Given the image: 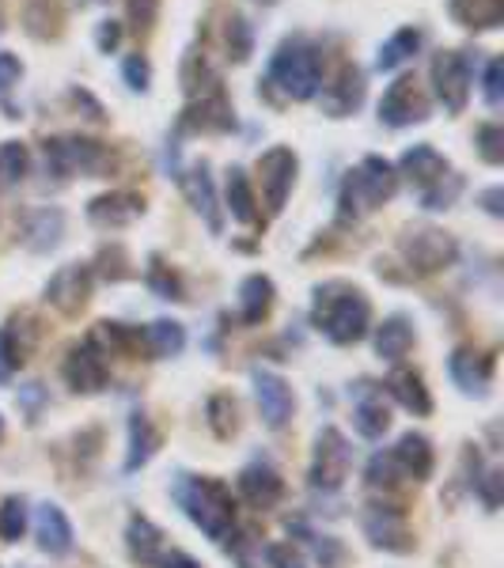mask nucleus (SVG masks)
Listing matches in <instances>:
<instances>
[{"instance_id": "nucleus-1", "label": "nucleus", "mask_w": 504, "mask_h": 568, "mask_svg": "<svg viewBox=\"0 0 504 568\" xmlns=\"http://www.w3.org/2000/svg\"><path fill=\"white\" fill-rule=\"evenodd\" d=\"M311 318L335 346H353V341H361L369 334L372 307L361 288H353L346 281H330L315 288Z\"/></svg>"}, {"instance_id": "nucleus-2", "label": "nucleus", "mask_w": 504, "mask_h": 568, "mask_svg": "<svg viewBox=\"0 0 504 568\" xmlns=\"http://www.w3.org/2000/svg\"><path fill=\"white\" fill-rule=\"evenodd\" d=\"M270 84L285 95V99H296V102L315 99L322 84L319 50L307 39H285L270 62Z\"/></svg>"}, {"instance_id": "nucleus-3", "label": "nucleus", "mask_w": 504, "mask_h": 568, "mask_svg": "<svg viewBox=\"0 0 504 568\" xmlns=\"http://www.w3.org/2000/svg\"><path fill=\"white\" fill-rule=\"evenodd\" d=\"M178 504L186 507L194 523L205 531L209 538L224 542L232 535L235 527V504H232V493H228L220 481H209V478H186L178 481Z\"/></svg>"}, {"instance_id": "nucleus-4", "label": "nucleus", "mask_w": 504, "mask_h": 568, "mask_svg": "<svg viewBox=\"0 0 504 568\" xmlns=\"http://www.w3.org/2000/svg\"><path fill=\"white\" fill-rule=\"evenodd\" d=\"M398 189V171L391 167L383 156H364L361 167L349 171L346 186H341V220L361 217V212L380 209L383 201H391Z\"/></svg>"}, {"instance_id": "nucleus-5", "label": "nucleus", "mask_w": 504, "mask_h": 568, "mask_svg": "<svg viewBox=\"0 0 504 568\" xmlns=\"http://www.w3.org/2000/svg\"><path fill=\"white\" fill-rule=\"evenodd\" d=\"M42 160H46V171L54 178H102L107 175V167L114 160H110V149L99 141H91V136H50L46 144H42Z\"/></svg>"}, {"instance_id": "nucleus-6", "label": "nucleus", "mask_w": 504, "mask_h": 568, "mask_svg": "<svg viewBox=\"0 0 504 568\" xmlns=\"http://www.w3.org/2000/svg\"><path fill=\"white\" fill-rule=\"evenodd\" d=\"M398 251H403L406 265L414 273H440V270H448V265L456 262L459 247H456V239H451L448 231L421 223V228L403 231V239H398Z\"/></svg>"}, {"instance_id": "nucleus-7", "label": "nucleus", "mask_w": 504, "mask_h": 568, "mask_svg": "<svg viewBox=\"0 0 504 568\" xmlns=\"http://www.w3.org/2000/svg\"><path fill=\"white\" fill-rule=\"evenodd\" d=\"M429 76L443 110L448 114H463L467 99H471V57L463 50H440L429 65Z\"/></svg>"}, {"instance_id": "nucleus-8", "label": "nucleus", "mask_w": 504, "mask_h": 568, "mask_svg": "<svg viewBox=\"0 0 504 568\" xmlns=\"http://www.w3.org/2000/svg\"><path fill=\"white\" fill-rule=\"evenodd\" d=\"M353 467V447L338 428H322L319 440H315V459H311V485L322 493H335L341 489V481L349 478Z\"/></svg>"}, {"instance_id": "nucleus-9", "label": "nucleus", "mask_w": 504, "mask_h": 568, "mask_svg": "<svg viewBox=\"0 0 504 568\" xmlns=\"http://www.w3.org/2000/svg\"><path fill=\"white\" fill-rule=\"evenodd\" d=\"M296 171H300V160H296L293 149L277 144L270 149L266 156L259 160V183H262V197H266V209L281 212L296 186Z\"/></svg>"}, {"instance_id": "nucleus-10", "label": "nucleus", "mask_w": 504, "mask_h": 568, "mask_svg": "<svg viewBox=\"0 0 504 568\" xmlns=\"http://www.w3.org/2000/svg\"><path fill=\"white\" fill-rule=\"evenodd\" d=\"M429 118V99L425 91L417 88L414 76H398L380 99V122L391 125V129H406V125H417Z\"/></svg>"}, {"instance_id": "nucleus-11", "label": "nucleus", "mask_w": 504, "mask_h": 568, "mask_svg": "<svg viewBox=\"0 0 504 568\" xmlns=\"http://www.w3.org/2000/svg\"><path fill=\"white\" fill-rule=\"evenodd\" d=\"M232 125L235 110L228 102L224 88H212L209 95L190 99V107L183 110V122H178V129H186V133H228Z\"/></svg>"}, {"instance_id": "nucleus-12", "label": "nucleus", "mask_w": 504, "mask_h": 568, "mask_svg": "<svg viewBox=\"0 0 504 568\" xmlns=\"http://www.w3.org/2000/svg\"><path fill=\"white\" fill-rule=\"evenodd\" d=\"M322 95H319V102H322V114L327 118H349L353 110H361V102H364V73L357 68L353 62H346L335 73V80L330 84H319Z\"/></svg>"}, {"instance_id": "nucleus-13", "label": "nucleus", "mask_w": 504, "mask_h": 568, "mask_svg": "<svg viewBox=\"0 0 504 568\" xmlns=\"http://www.w3.org/2000/svg\"><path fill=\"white\" fill-rule=\"evenodd\" d=\"M91 296V265H62V270L50 277L46 284V299L57 307L62 315H76Z\"/></svg>"}, {"instance_id": "nucleus-14", "label": "nucleus", "mask_w": 504, "mask_h": 568, "mask_svg": "<svg viewBox=\"0 0 504 568\" xmlns=\"http://www.w3.org/2000/svg\"><path fill=\"white\" fill-rule=\"evenodd\" d=\"M251 379H254V398H259L262 420H266L270 428H285L288 417H293V406H296L293 386H288L281 375L262 372V368H254Z\"/></svg>"}, {"instance_id": "nucleus-15", "label": "nucleus", "mask_w": 504, "mask_h": 568, "mask_svg": "<svg viewBox=\"0 0 504 568\" xmlns=\"http://www.w3.org/2000/svg\"><path fill=\"white\" fill-rule=\"evenodd\" d=\"M107 352H102L99 346H80V349H73L68 352V360H65V379H68V386L73 391H80V394H96L107 386V379H110V368H107Z\"/></svg>"}, {"instance_id": "nucleus-16", "label": "nucleus", "mask_w": 504, "mask_h": 568, "mask_svg": "<svg viewBox=\"0 0 504 568\" xmlns=\"http://www.w3.org/2000/svg\"><path fill=\"white\" fill-rule=\"evenodd\" d=\"M364 535H369L372 546H380V549H395V554L409 549V531H406V520L398 507H387V504L369 507V515H364Z\"/></svg>"}, {"instance_id": "nucleus-17", "label": "nucleus", "mask_w": 504, "mask_h": 568, "mask_svg": "<svg viewBox=\"0 0 504 568\" xmlns=\"http://www.w3.org/2000/svg\"><path fill=\"white\" fill-rule=\"evenodd\" d=\"M141 212H144V197L125 194V189H118V194H102L88 205V220L99 223V228H125V223H133Z\"/></svg>"}, {"instance_id": "nucleus-18", "label": "nucleus", "mask_w": 504, "mask_h": 568, "mask_svg": "<svg viewBox=\"0 0 504 568\" xmlns=\"http://www.w3.org/2000/svg\"><path fill=\"white\" fill-rule=\"evenodd\" d=\"M183 194H186V201H190L194 209L205 217L212 236H220L224 220H220V205H217V189H212V178H209V163H198L190 175H183Z\"/></svg>"}, {"instance_id": "nucleus-19", "label": "nucleus", "mask_w": 504, "mask_h": 568, "mask_svg": "<svg viewBox=\"0 0 504 568\" xmlns=\"http://www.w3.org/2000/svg\"><path fill=\"white\" fill-rule=\"evenodd\" d=\"M239 493L254 507H273L281 501V493H285V481L277 478V470L270 462H251V467L239 473Z\"/></svg>"}, {"instance_id": "nucleus-20", "label": "nucleus", "mask_w": 504, "mask_h": 568, "mask_svg": "<svg viewBox=\"0 0 504 568\" xmlns=\"http://www.w3.org/2000/svg\"><path fill=\"white\" fill-rule=\"evenodd\" d=\"M353 425H357V433H361L364 440H380V436L391 428V409H387L383 394L375 391L372 383L361 386V402H357V409H353Z\"/></svg>"}, {"instance_id": "nucleus-21", "label": "nucleus", "mask_w": 504, "mask_h": 568, "mask_svg": "<svg viewBox=\"0 0 504 568\" xmlns=\"http://www.w3.org/2000/svg\"><path fill=\"white\" fill-rule=\"evenodd\" d=\"M391 459H395V467L403 478L425 481L432 473V447L425 436H417V433H406L403 440L391 447Z\"/></svg>"}, {"instance_id": "nucleus-22", "label": "nucleus", "mask_w": 504, "mask_h": 568, "mask_svg": "<svg viewBox=\"0 0 504 568\" xmlns=\"http://www.w3.org/2000/svg\"><path fill=\"white\" fill-rule=\"evenodd\" d=\"M448 12L467 31H493L504 23V0H448Z\"/></svg>"}, {"instance_id": "nucleus-23", "label": "nucleus", "mask_w": 504, "mask_h": 568, "mask_svg": "<svg viewBox=\"0 0 504 568\" xmlns=\"http://www.w3.org/2000/svg\"><path fill=\"white\" fill-rule=\"evenodd\" d=\"M34 535H39V546L46 554H68L73 549V527H68L65 512L57 504H42L39 515H34Z\"/></svg>"}, {"instance_id": "nucleus-24", "label": "nucleus", "mask_w": 504, "mask_h": 568, "mask_svg": "<svg viewBox=\"0 0 504 568\" xmlns=\"http://www.w3.org/2000/svg\"><path fill=\"white\" fill-rule=\"evenodd\" d=\"M493 375V357H482L474 349H456L451 352V379L463 386L467 394H482Z\"/></svg>"}, {"instance_id": "nucleus-25", "label": "nucleus", "mask_w": 504, "mask_h": 568, "mask_svg": "<svg viewBox=\"0 0 504 568\" xmlns=\"http://www.w3.org/2000/svg\"><path fill=\"white\" fill-rule=\"evenodd\" d=\"M23 31L39 42L62 39V31H65L62 4H57V0H28V4H23Z\"/></svg>"}, {"instance_id": "nucleus-26", "label": "nucleus", "mask_w": 504, "mask_h": 568, "mask_svg": "<svg viewBox=\"0 0 504 568\" xmlns=\"http://www.w3.org/2000/svg\"><path fill=\"white\" fill-rule=\"evenodd\" d=\"M448 171H451L448 160H443L432 144H414V149H406V156H403V175L421 189L432 186L437 178H443Z\"/></svg>"}, {"instance_id": "nucleus-27", "label": "nucleus", "mask_w": 504, "mask_h": 568, "mask_svg": "<svg viewBox=\"0 0 504 568\" xmlns=\"http://www.w3.org/2000/svg\"><path fill=\"white\" fill-rule=\"evenodd\" d=\"M387 391L395 394L398 406H406L409 413H417V417H425V413L432 409V398H429V391H425V379L417 372H409V368H395V372H391Z\"/></svg>"}, {"instance_id": "nucleus-28", "label": "nucleus", "mask_w": 504, "mask_h": 568, "mask_svg": "<svg viewBox=\"0 0 504 568\" xmlns=\"http://www.w3.org/2000/svg\"><path fill=\"white\" fill-rule=\"evenodd\" d=\"M273 307V281L262 277V273H254V277H246L239 284V315H243L246 326L262 323V318L270 315Z\"/></svg>"}, {"instance_id": "nucleus-29", "label": "nucleus", "mask_w": 504, "mask_h": 568, "mask_svg": "<svg viewBox=\"0 0 504 568\" xmlns=\"http://www.w3.org/2000/svg\"><path fill=\"white\" fill-rule=\"evenodd\" d=\"M414 349V326L403 315H391L387 323L375 330V352L383 360H403L406 352Z\"/></svg>"}, {"instance_id": "nucleus-30", "label": "nucleus", "mask_w": 504, "mask_h": 568, "mask_svg": "<svg viewBox=\"0 0 504 568\" xmlns=\"http://www.w3.org/2000/svg\"><path fill=\"white\" fill-rule=\"evenodd\" d=\"M62 236H65V217H62V212H57V209H39L28 223V239H23V243H28L34 254H46V251H54V247L62 243Z\"/></svg>"}, {"instance_id": "nucleus-31", "label": "nucleus", "mask_w": 504, "mask_h": 568, "mask_svg": "<svg viewBox=\"0 0 504 568\" xmlns=\"http://www.w3.org/2000/svg\"><path fill=\"white\" fill-rule=\"evenodd\" d=\"M417 50H421V31H417V28H403V31H395V34H391V39L380 46V57H375V68H380V73H391V68H398V65L414 62Z\"/></svg>"}, {"instance_id": "nucleus-32", "label": "nucleus", "mask_w": 504, "mask_h": 568, "mask_svg": "<svg viewBox=\"0 0 504 568\" xmlns=\"http://www.w3.org/2000/svg\"><path fill=\"white\" fill-rule=\"evenodd\" d=\"M228 212L239 223H259V209H254V189L246 183V171L232 167L228 171Z\"/></svg>"}, {"instance_id": "nucleus-33", "label": "nucleus", "mask_w": 504, "mask_h": 568, "mask_svg": "<svg viewBox=\"0 0 504 568\" xmlns=\"http://www.w3.org/2000/svg\"><path fill=\"white\" fill-rule=\"evenodd\" d=\"M156 428L144 413H133L130 417V459H125V470H141L144 462L156 455Z\"/></svg>"}, {"instance_id": "nucleus-34", "label": "nucleus", "mask_w": 504, "mask_h": 568, "mask_svg": "<svg viewBox=\"0 0 504 568\" xmlns=\"http://www.w3.org/2000/svg\"><path fill=\"white\" fill-rule=\"evenodd\" d=\"M224 54H228V62H235V65H243V62H251V54H254V31H251V23H246V15H239L232 12L224 20Z\"/></svg>"}, {"instance_id": "nucleus-35", "label": "nucleus", "mask_w": 504, "mask_h": 568, "mask_svg": "<svg viewBox=\"0 0 504 568\" xmlns=\"http://www.w3.org/2000/svg\"><path fill=\"white\" fill-rule=\"evenodd\" d=\"M125 538H130V554L141 565H156L160 561V549H164V542H160V531L152 527V523L144 520V515H133L130 531H125Z\"/></svg>"}, {"instance_id": "nucleus-36", "label": "nucleus", "mask_w": 504, "mask_h": 568, "mask_svg": "<svg viewBox=\"0 0 504 568\" xmlns=\"http://www.w3.org/2000/svg\"><path fill=\"white\" fill-rule=\"evenodd\" d=\"M183 91L190 95V99H198V95H209L212 88H220L217 73H212L209 65H205V57L198 54V50H190V54L183 57Z\"/></svg>"}, {"instance_id": "nucleus-37", "label": "nucleus", "mask_w": 504, "mask_h": 568, "mask_svg": "<svg viewBox=\"0 0 504 568\" xmlns=\"http://www.w3.org/2000/svg\"><path fill=\"white\" fill-rule=\"evenodd\" d=\"M144 341H149V349L156 352V357H178L186 346V330L178 323H171V318H156V323L144 330Z\"/></svg>"}, {"instance_id": "nucleus-38", "label": "nucleus", "mask_w": 504, "mask_h": 568, "mask_svg": "<svg viewBox=\"0 0 504 568\" xmlns=\"http://www.w3.org/2000/svg\"><path fill=\"white\" fill-rule=\"evenodd\" d=\"M459 194H463V175H456V171H448L443 178H437L432 186L421 189V209L429 212H440V209H451V205L459 201Z\"/></svg>"}, {"instance_id": "nucleus-39", "label": "nucleus", "mask_w": 504, "mask_h": 568, "mask_svg": "<svg viewBox=\"0 0 504 568\" xmlns=\"http://www.w3.org/2000/svg\"><path fill=\"white\" fill-rule=\"evenodd\" d=\"M31 171V156H28V144L20 141H4L0 144V186H15L23 183Z\"/></svg>"}, {"instance_id": "nucleus-40", "label": "nucleus", "mask_w": 504, "mask_h": 568, "mask_svg": "<svg viewBox=\"0 0 504 568\" xmlns=\"http://www.w3.org/2000/svg\"><path fill=\"white\" fill-rule=\"evenodd\" d=\"M23 531H28V504L20 496H8L0 504V538L4 542H20Z\"/></svg>"}, {"instance_id": "nucleus-41", "label": "nucleus", "mask_w": 504, "mask_h": 568, "mask_svg": "<svg viewBox=\"0 0 504 568\" xmlns=\"http://www.w3.org/2000/svg\"><path fill=\"white\" fill-rule=\"evenodd\" d=\"M474 144H478V156H482L485 163H504V129L501 125H482L478 129V136H474Z\"/></svg>"}, {"instance_id": "nucleus-42", "label": "nucleus", "mask_w": 504, "mask_h": 568, "mask_svg": "<svg viewBox=\"0 0 504 568\" xmlns=\"http://www.w3.org/2000/svg\"><path fill=\"white\" fill-rule=\"evenodd\" d=\"M122 80L130 84V91H149V84H152V65H149V57H144V54H130V57H125Z\"/></svg>"}, {"instance_id": "nucleus-43", "label": "nucleus", "mask_w": 504, "mask_h": 568, "mask_svg": "<svg viewBox=\"0 0 504 568\" xmlns=\"http://www.w3.org/2000/svg\"><path fill=\"white\" fill-rule=\"evenodd\" d=\"M149 284H152V288H156V292H160V296H164V299H183V284H178V277H175V273L167 270L164 262H160V258H152Z\"/></svg>"}, {"instance_id": "nucleus-44", "label": "nucleus", "mask_w": 504, "mask_h": 568, "mask_svg": "<svg viewBox=\"0 0 504 568\" xmlns=\"http://www.w3.org/2000/svg\"><path fill=\"white\" fill-rule=\"evenodd\" d=\"M398 478H403V473H398L395 459H391V451L372 455V462H369V485H375V489H380V485H383V489H391Z\"/></svg>"}, {"instance_id": "nucleus-45", "label": "nucleus", "mask_w": 504, "mask_h": 568, "mask_svg": "<svg viewBox=\"0 0 504 568\" xmlns=\"http://www.w3.org/2000/svg\"><path fill=\"white\" fill-rule=\"evenodd\" d=\"M209 417H212L217 436H228L235 428V402L228 398V394H217V398L209 402Z\"/></svg>"}, {"instance_id": "nucleus-46", "label": "nucleus", "mask_w": 504, "mask_h": 568, "mask_svg": "<svg viewBox=\"0 0 504 568\" xmlns=\"http://www.w3.org/2000/svg\"><path fill=\"white\" fill-rule=\"evenodd\" d=\"M482 91H485V102H490V107H501V99H504V62L501 57H493V62L485 65Z\"/></svg>"}, {"instance_id": "nucleus-47", "label": "nucleus", "mask_w": 504, "mask_h": 568, "mask_svg": "<svg viewBox=\"0 0 504 568\" xmlns=\"http://www.w3.org/2000/svg\"><path fill=\"white\" fill-rule=\"evenodd\" d=\"M125 8H130V23L136 31H152L160 15V0H125Z\"/></svg>"}, {"instance_id": "nucleus-48", "label": "nucleus", "mask_w": 504, "mask_h": 568, "mask_svg": "<svg viewBox=\"0 0 504 568\" xmlns=\"http://www.w3.org/2000/svg\"><path fill=\"white\" fill-rule=\"evenodd\" d=\"M20 80H23V62L15 54H4V50H0V95H8Z\"/></svg>"}, {"instance_id": "nucleus-49", "label": "nucleus", "mask_w": 504, "mask_h": 568, "mask_svg": "<svg viewBox=\"0 0 504 568\" xmlns=\"http://www.w3.org/2000/svg\"><path fill=\"white\" fill-rule=\"evenodd\" d=\"M118 42H122V23H118V20H102L99 28H96V46H99V54H114Z\"/></svg>"}, {"instance_id": "nucleus-50", "label": "nucleus", "mask_w": 504, "mask_h": 568, "mask_svg": "<svg viewBox=\"0 0 504 568\" xmlns=\"http://www.w3.org/2000/svg\"><path fill=\"white\" fill-rule=\"evenodd\" d=\"M501 481H504V478H501L497 470H490L482 481H474V485H478V493H482V501H485V507H490V512L501 504Z\"/></svg>"}, {"instance_id": "nucleus-51", "label": "nucleus", "mask_w": 504, "mask_h": 568, "mask_svg": "<svg viewBox=\"0 0 504 568\" xmlns=\"http://www.w3.org/2000/svg\"><path fill=\"white\" fill-rule=\"evenodd\" d=\"M270 565L273 568H304L300 554H296V549H288V546H270Z\"/></svg>"}, {"instance_id": "nucleus-52", "label": "nucleus", "mask_w": 504, "mask_h": 568, "mask_svg": "<svg viewBox=\"0 0 504 568\" xmlns=\"http://www.w3.org/2000/svg\"><path fill=\"white\" fill-rule=\"evenodd\" d=\"M482 205H485V212H490V217H504V189H501V186L485 189V194H482Z\"/></svg>"}, {"instance_id": "nucleus-53", "label": "nucleus", "mask_w": 504, "mask_h": 568, "mask_svg": "<svg viewBox=\"0 0 504 568\" xmlns=\"http://www.w3.org/2000/svg\"><path fill=\"white\" fill-rule=\"evenodd\" d=\"M160 568H201V565H198V561H194V557H190V554H178V549H175V554L160 557Z\"/></svg>"}, {"instance_id": "nucleus-54", "label": "nucleus", "mask_w": 504, "mask_h": 568, "mask_svg": "<svg viewBox=\"0 0 504 568\" xmlns=\"http://www.w3.org/2000/svg\"><path fill=\"white\" fill-rule=\"evenodd\" d=\"M254 4H266L270 8V4H277V0H254Z\"/></svg>"}, {"instance_id": "nucleus-55", "label": "nucleus", "mask_w": 504, "mask_h": 568, "mask_svg": "<svg viewBox=\"0 0 504 568\" xmlns=\"http://www.w3.org/2000/svg\"><path fill=\"white\" fill-rule=\"evenodd\" d=\"M80 4H102V0H80Z\"/></svg>"}, {"instance_id": "nucleus-56", "label": "nucleus", "mask_w": 504, "mask_h": 568, "mask_svg": "<svg viewBox=\"0 0 504 568\" xmlns=\"http://www.w3.org/2000/svg\"><path fill=\"white\" fill-rule=\"evenodd\" d=\"M0 433H4V420H0Z\"/></svg>"}, {"instance_id": "nucleus-57", "label": "nucleus", "mask_w": 504, "mask_h": 568, "mask_svg": "<svg viewBox=\"0 0 504 568\" xmlns=\"http://www.w3.org/2000/svg\"><path fill=\"white\" fill-rule=\"evenodd\" d=\"M0 31H4V23H0Z\"/></svg>"}]
</instances>
